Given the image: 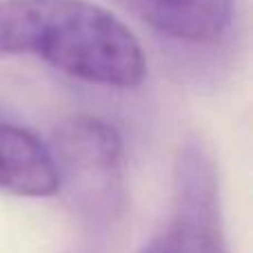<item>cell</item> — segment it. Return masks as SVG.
<instances>
[{"instance_id":"1","label":"cell","mask_w":253,"mask_h":253,"mask_svg":"<svg viewBox=\"0 0 253 253\" xmlns=\"http://www.w3.org/2000/svg\"><path fill=\"white\" fill-rule=\"evenodd\" d=\"M36 56L76 80L138 87L147 60L135 36L87 0H0V58Z\"/></svg>"},{"instance_id":"2","label":"cell","mask_w":253,"mask_h":253,"mask_svg":"<svg viewBox=\"0 0 253 253\" xmlns=\"http://www.w3.org/2000/svg\"><path fill=\"white\" fill-rule=\"evenodd\" d=\"M60 189L67 191L89 236L109 233L123 220L125 142L111 123L91 114H74L56 126L51 138Z\"/></svg>"},{"instance_id":"3","label":"cell","mask_w":253,"mask_h":253,"mask_svg":"<svg viewBox=\"0 0 253 253\" xmlns=\"http://www.w3.org/2000/svg\"><path fill=\"white\" fill-rule=\"evenodd\" d=\"M175 253H229L218 167L200 138H187L173 162Z\"/></svg>"},{"instance_id":"4","label":"cell","mask_w":253,"mask_h":253,"mask_svg":"<svg viewBox=\"0 0 253 253\" xmlns=\"http://www.w3.org/2000/svg\"><path fill=\"white\" fill-rule=\"evenodd\" d=\"M156 34L187 44L218 42L229 31L236 0H116Z\"/></svg>"},{"instance_id":"5","label":"cell","mask_w":253,"mask_h":253,"mask_svg":"<svg viewBox=\"0 0 253 253\" xmlns=\"http://www.w3.org/2000/svg\"><path fill=\"white\" fill-rule=\"evenodd\" d=\"M0 191L16 198H51L60 191L56 158L27 126L0 120Z\"/></svg>"},{"instance_id":"6","label":"cell","mask_w":253,"mask_h":253,"mask_svg":"<svg viewBox=\"0 0 253 253\" xmlns=\"http://www.w3.org/2000/svg\"><path fill=\"white\" fill-rule=\"evenodd\" d=\"M140 253H175V242H173V233L167 229L162 236H156L147 247Z\"/></svg>"}]
</instances>
